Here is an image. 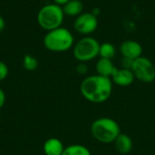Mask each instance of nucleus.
<instances>
[{
	"label": "nucleus",
	"mask_w": 155,
	"mask_h": 155,
	"mask_svg": "<svg viewBox=\"0 0 155 155\" xmlns=\"http://www.w3.org/2000/svg\"><path fill=\"white\" fill-rule=\"evenodd\" d=\"M80 92L84 99L93 104H102L107 101L113 93L111 78L99 74L87 76L80 85Z\"/></svg>",
	"instance_id": "obj_1"
},
{
	"label": "nucleus",
	"mask_w": 155,
	"mask_h": 155,
	"mask_svg": "<svg viewBox=\"0 0 155 155\" xmlns=\"http://www.w3.org/2000/svg\"><path fill=\"white\" fill-rule=\"evenodd\" d=\"M93 137L102 143H114L115 139L121 134L119 124L109 117H102L94 120L91 125Z\"/></svg>",
	"instance_id": "obj_2"
},
{
	"label": "nucleus",
	"mask_w": 155,
	"mask_h": 155,
	"mask_svg": "<svg viewBox=\"0 0 155 155\" xmlns=\"http://www.w3.org/2000/svg\"><path fill=\"white\" fill-rule=\"evenodd\" d=\"M45 47L55 53H63L71 49L74 44L73 34L64 27L48 31L43 40Z\"/></svg>",
	"instance_id": "obj_3"
},
{
	"label": "nucleus",
	"mask_w": 155,
	"mask_h": 155,
	"mask_svg": "<svg viewBox=\"0 0 155 155\" xmlns=\"http://www.w3.org/2000/svg\"><path fill=\"white\" fill-rule=\"evenodd\" d=\"M64 18L63 7L54 3L42 6L37 14L38 25L47 32L61 27Z\"/></svg>",
	"instance_id": "obj_4"
},
{
	"label": "nucleus",
	"mask_w": 155,
	"mask_h": 155,
	"mask_svg": "<svg viewBox=\"0 0 155 155\" xmlns=\"http://www.w3.org/2000/svg\"><path fill=\"white\" fill-rule=\"evenodd\" d=\"M100 43L92 36H84L74 45V56L81 63H86L99 56Z\"/></svg>",
	"instance_id": "obj_5"
},
{
	"label": "nucleus",
	"mask_w": 155,
	"mask_h": 155,
	"mask_svg": "<svg viewBox=\"0 0 155 155\" xmlns=\"http://www.w3.org/2000/svg\"><path fill=\"white\" fill-rule=\"evenodd\" d=\"M134 77L144 84H151L155 80V66L147 57L141 56L133 62L131 68Z\"/></svg>",
	"instance_id": "obj_6"
},
{
	"label": "nucleus",
	"mask_w": 155,
	"mask_h": 155,
	"mask_svg": "<svg viewBox=\"0 0 155 155\" xmlns=\"http://www.w3.org/2000/svg\"><path fill=\"white\" fill-rule=\"evenodd\" d=\"M98 27V18L92 12L82 13L74 22V30L83 35H89L95 32Z\"/></svg>",
	"instance_id": "obj_7"
},
{
	"label": "nucleus",
	"mask_w": 155,
	"mask_h": 155,
	"mask_svg": "<svg viewBox=\"0 0 155 155\" xmlns=\"http://www.w3.org/2000/svg\"><path fill=\"white\" fill-rule=\"evenodd\" d=\"M120 52L123 57L135 60L142 56L143 46L134 40H125L120 45Z\"/></svg>",
	"instance_id": "obj_8"
},
{
	"label": "nucleus",
	"mask_w": 155,
	"mask_h": 155,
	"mask_svg": "<svg viewBox=\"0 0 155 155\" xmlns=\"http://www.w3.org/2000/svg\"><path fill=\"white\" fill-rule=\"evenodd\" d=\"M134 79L135 77L132 70L126 68H121V69L117 68L116 72L114 74V75L111 78L113 83H114L116 85L123 86V87L131 85L134 83Z\"/></svg>",
	"instance_id": "obj_9"
},
{
	"label": "nucleus",
	"mask_w": 155,
	"mask_h": 155,
	"mask_svg": "<svg viewBox=\"0 0 155 155\" xmlns=\"http://www.w3.org/2000/svg\"><path fill=\"white\" fill-rule=\"evenodd\" d=\"M95 69L97 72V74L112 78L114 74L116 72L117 67L114 66L113 61L111 59H106V58H101L97 61Z\"/></svg>",
	"instance_id": "obj_10"
},
{
	"label": "nucleus",
	"mask_w": 155,
	"mask_h": 155,
	"mask_svg": "<svg viewBox=\"0 0 155 155\" xmlns=\"http://www.w3.org/2000/svg\"><path fill=\"white\" fill-rule=\"evenodd\" d=\"M63 143L57 138H49L44 143V153L45 155H62L64 151Z\"/></svg>",
	"instance_id": "obj_11"
},
{
	"label": "nucleus",
	"mask_w": 155,
	"mask_h": 155,
	"mask_svg": "<svg viewBox=\"0 0 155 155\" xmlns=\"http://www.w3.org/2000/svg\"><path fill=\"white\" fill-rule=\"evenodd\" d=\"M114 146L117 152L120 153L127 154L133 149V141L129 135L125 134H120L114 141Z\"/></svg>",
	"instance_id": "obj_12"
},
{
	"label": "nucleus",
	"mask_w": 155,
	"mask_h": 155,
	"mask_svg": "<svg viewBox=\"0 0 155 155\" xmlns=\"http://www.w3.org/2000/svg\"><path fill=\"white\" fill-rule=\"evenodd\" d=\"M62 7L64 15L70 17H77L84 11V4L80 0H70Z\"/></svg>",
	"instance_id": "obj_13"
},
{
	"label": "nucleus",
	"mask_w": 155,
	"mask_h": 155,
	"mask_svg": "<svg viewBox=\"0 0 155 155\" xmlns=\"http://www.w3.org/2000/svg\"><path fill=\"white\" fill-rule=\"evenodd\" d=\"M62 155H92L89 149L81 144H72L64 148Z\"/></svg>",
	"instance_id": "obj_14"
},
{
	"label": "nucleus",
	"mask_w": 155,
	"mask_h": 155,
	"mask_svg": "<svg viewBox=\"0 0 155 155\" xmlns=\"http://www.w3.org/2000/svg\"><path fill=\"white\" fill-rule=\"evenodd\" d=\"M115 54H116V49L113 44L109 42H105L100 45L99 56L101 58H106L112 60L115 56Z\"/></svg>",
	"instance_id": "obj_15"
},
{
	"label": "nucleus",
	"mask_w": 155,
	"mask_h": 155,
	"mask_svg": "<svg viewBox=\"0 0 155 155\" xmlns=\"http://www.w3.org/2000/svg\"><path fill=\"white\" fill-rule=\"evenodd\" d=\"M23 65L27 71H35L38 66V61L31 54H25L23 60Z\"/></svg>",
	"instance_id": "obj_16"
},
{
	"label": "nucleus",
	"mask_w": 155,
	"mask_h": 155,
	"mask_svg": "<svg viewBox=\"0 0 155 155\" xmlns=\"http://www.w3.org/2000/svg\"><path fill=\"white\" fill-rule=\"evenodd\" d=\"M8 75V67L5 63L0 61V81L5 80Z\"/></svg>",
	"instance_id": "obj_17"
},
{
	"label": "nucleus",
	"mask_w": 155,
	"mask_h": 155,
	"mask_svg": "<svg viewBox=\"0 0 155 155\" xmlns=\"http://www.w3.org/2000/svg\"><path fill=\"white\" fill-rule=\"evenodd\" d=\"M76 72H77L79 74H81V75L86 74L87 72H88V67H87V65L85 64V63H81V62H80V64L76 66Z\"/></svg>",
	"instance_id": "obj_18"
},
{
	"label": "nucleus",
	"mask_w": 155,
	"mask_h": 155,
	"mask_svg": "<svg viewBox=\"0 0 155 155\" xmlns=\"http://www.w3.org/2000/svg\"><path fill=\"white\" fill-rule=\"evenodd\" d=\"M133 62H134V60H131V59H128V58H124V57H123V60H122L123 68L131 69V68H132V65H133Z\"/></svg>",
	"instance_id": "obj_19"
},
{
	"label": "nucleus",
	"mask_w": 155,
	"mask_h": 155,
	"mask_svg": "<svg viewBox=\"0 0 155 155\" xmlns=\"http://www.w3.org/2000/svg\"><path fill=\"white\" fill-rule=\"evenodd\" d=\"M5 103V92L0 88V109L4 106Z\"/></svg>",
	"instance_id": "obj_20"
},
{
	"label": "nucleus",
	"mask_w": 155,
	"mask_h": 155,
	"mask_svg": "<svg viewBox=\"0 0 155 155\" xmlns=\"http://www.w3.org/2000/svg\"><path fill=\"white\" fill-rule=\"evenodd\" d=\"M5 19L3 18L2 15H0V33L5 29Z\"/></svg>",
	"instance_id": "obj_21"
},
{
	"label": "nucleus",
	"mask_w": 155,
	"mask_h": 155,
	"mask_svg": "<svg viewBox=\"0 0 155 155\" xmlns=\"http://www.w3.org/2000/svg\"><path fill=\"white\" fill-rule=\"evenodd\" d=\"M54 1V4H56V5H61V6H63L64 5H65L67 2H69L70 0H53Z\"/></svg>",
	"instance_id": "obj_22"
}]
</instances>
